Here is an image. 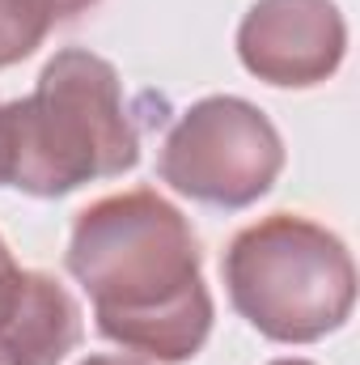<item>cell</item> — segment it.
I'll use <instances>...</instances> for the list:
<instances>
[{"mask_svg":"<svg viewBox=\"0 0 360 365\" xmlns=\"http://www.w3.org/2000/svg\"><path fill=\"white\" fill-rule=\"evenodd\" d=\"M68 272L93 302L97 331L157 365L191 361L212 336V293L191 221L149 191L93 200L73 221Z\"/></svg>","mask_w":360,"mask_h":365,"instance_id":"cell-1","label":"cell"},{"mask_svg":"<svg viewBox=\"0 0 360 365\" xmlns=\"http://www.w3.org/2000/svg\"><path fill=\"white\" fill-rule=\"evenodd\" d=\"M140 162V132L110 60L85 47L55 51L34 93L0 102V182L55 200Z\"/></svg>","mask_w":360,"mask_h":365,"instance_id":"cell-2","label":"cell"},{"mask_svg":"<svg viewBox=\"0 0 360 365\" xmlns=\"http://www.w3.org/2000/svg\"><path fill=\"white\" fill-rule=\"evenodd\" d=\"M348 21L335 0H255L238 26V60L280 90H309L339 73Z\"/></svg>","mask_w":360,"mask_h":365,"instance_id":"cell-5","label":"cell"},{"mask_svg":"<svg viewBox=\"0 0 360 365\" xmlns=\"http://www.w3.org/2000/svg\"><path fill=\"white\" fill-rule=\"evenodd\" d=\"M271 365H314V361H305V357H280V361H271Z\"/></svg>","mask_w":360,"mask_h":365,"instance_id":"cell-10","label":"cell"},{"mask_svg":"<svg viewBox=\"0 0 360 365\" xmlns=\"http://www.w3.org/2000/svg\"><path fill=\"white\" fill-rule=\"evenodd\" d=\"M221 276L233 310L275 344H314L339 331L356 306L352 251L301 212H271L238 230Z\"/></svg>","mask_w":360,"mask_h":365,"instance_id":"cell-3","label":"cell"},{"mask_svg":"<svg viewBox=\"0 0 360 365\" xmlns=\"http://www.w3.org/2000/svg\"><path fill=\"white\" fill-rule=\"evenodd\" d=\"M81 344V306L51 272L26 268L0 319V365H60Z\"/></svg>","mask_w":360,"mask_h":365,"instance_id":"cell-6","label":"cell"},{"mask_svg":"<svg viewBox=\"0 0 360 365\" xmlns=\"http://www.w3.org/2000/svg\"><path fill=\"white\" fill-rule=\"evenodd\" d=\"M280 170L284 140L275 123L238 93L186 106L157 158L162 182L208 208H250L275 187Z\"/></svg>","mask_w":360,"mask_h":365,"instance_id":"cell-4","label":"cell"},{"mask_svg":"<svg viewBox=\"0 0 360 365\" xmlns=\"http://www.w3.org/2000/svg\"><path fill=\"white\" fill-rule=\"evenodd\" d=\"M21 272H26V268H17V259H13L9 242L0 238V319L9 314V306H13V297H17V284H21Z\"/></svg>","mask_w":360,"mask_h":365,"instance_id":"cell-8","label":"cell"},{"mask_svg":"<svg viewBox=\"0 0 360 365\" xmlns=\"http://www.w3.org/2000/svg\"><path fill=\"white\" fill-rule=\"evenodd\" d=\"M81 365H149V361H140V357H119V353H97V357H85Z\"/></svg>","mask_w":360,"mask_h":365,"instance_id":"cell-9","label":"cell"},{"mask_svg":"<svg viewBox=\"0 0 360 365\" xmlns=\"http://www.w3.org/2000/svg\"><path fill=\"white\" fill-rule=\"evenodd\" d=\"M55 21V0H0V68L34 56Z\"/></svg>","mask_w":360,"mask_h":365,"instance_id":"cell-7","label":"cell"}]
</instances>
